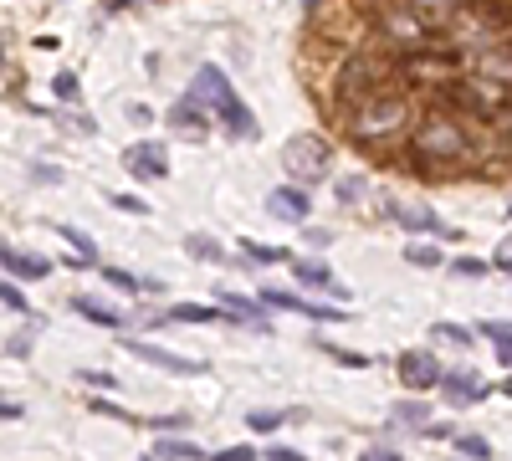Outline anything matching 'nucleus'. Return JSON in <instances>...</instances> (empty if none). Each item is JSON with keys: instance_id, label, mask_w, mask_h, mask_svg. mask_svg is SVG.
I'll list each match as a JSON object with an SVG mask.
<instances>
[{"instance_id": "ddd939ff", "label": "nucleus", "mask_w": 512, "mask_h": 461, "mask_svg": "<svg viewBox=\"0 0 512 461\" xmlns=\"http://www.w3.org/2000/svg\"><path fill=\"white\" fill-rule=\"evenodd\" d=\"M477 72H487V77H497V82H507V88H512V52L487 47V52L477 57Z\"/></svg>"}, {"instance_id": "dca6fc26", "label": "nucleus", "mask_w": 512, "mask_h": 461, "mask_svg": "<svg viewBox=\"0 0 512 461\" xmlns=\"http://www.w3.org/2000/svg\"><path fill=\"white\" fill-rule=\"evenodd\" d=\"M6 272H11V277H16V272H21V277H47V262L21 257V251H11V246H6Z\"/></svg>"}, {"instance_id": "58836bf2", "label": "nucleus", "mask_w": 512, "mask_h": 461, "mask_svg": "<svg viewBox=\"0 0 512 461\" xmlns=\"http://www.w3.org/2000/svg\"><path fill=\"white\" fill-rule=\"evenodd\" d=\"M497 354H502V364L512 369V339H507V344H497Z\"/></svg>"}, {"instance_id": "72a5a7b5", "label": "nucleus", "mask_w": 512, "mask_h": 461, "mask_svg": "<svg viewBox=\"0 0 512 461\" xmlns=\"http://www.w3.org/2000/svg\"><path fill=\"white\" fill-rule=\"evenodd\" d=\"M113 205H118V211H128V216H144V211H149V205L134 200V195H113Z\"/></svg>"}, {"instance_id": "c756f323", "label": "nucleus", "mask_w": 512, "mask_h": 461, "mask_svg": "<svg viewBox=\"0 0 512 461\" xmlns=\"http://www.w3.org/2000/svg\"><path fill=\"white\" fill-rule=\"evenodd\" d=\"M0 303H6L11 313H16V308L26 313V298H21V287H16V282H6V287H0Z\"/></svg>"}, {"instance_id": "423d86ee", "label": "nucleus", "mask_w": 512, "mask_h": 461, "mask_svg": "<svg viewBox=\"0 0 512 461\" xmlns=\"http://www.w3.org/2000/svg\"><path fill=\"white\" fill-rule=\"evenodd\" d=\"M123 349L134 354V359H144V364H159V369H169V374H200V369H205L200 359L169 354V349H159V344H144V339H123Z\"/></svg>"}, {"instance_id": "412c9836", "label": "nucleus", "mask_w": 512, "mask_h": 461, "mask_svg": "<svg viewBox=\"0 0 512 461\" xmlns=\"http://www.w3.org/2000/svg\"><path fill=\"white\" fill-rule=\"evenodd\" d=\"M185 251H195L200 262H221V257H226V251L210 241V236H185Z\"/></svg>"}, {"instance_id": "5701e85b", "label": "nucleus", "mask_w": 512, "mask_h": 461, "mask_svg": "<svg viewBox=\"0 0 512 461\" xmlns=\"http://www.w3.org/2000/svg\"><path fill=\"white\" fill-rule=\"evenodd\" d=\"M241 251H251V262H282V246H262V241H241Z\"/></svg>"}, {"instance_id": "c85d7f7f", "label": "nucleus", "mask_w": 512, "mask_h": 461, "mask_svg": "<svg viewBox=\"0 0 512 461\" xmlns=\"http://www.w3.org/2000/svg\"><path fill=\"white\" fill-rule=\"evenodd\" d=\"M103 282H113V287H123V292H139V282L128 277V272H118V267H103Z\"/></svg>"}, {"instance_id": "473e14b6", "label": "nucleus", "mask_w": 512, "mask_h": 461, "mask_svg": "<svg viewBox=\"0 0 512 461\" xmlns=\"http://www.w3.org/2000/svg\"><path fill=\"white\" fill-rule=\"evenodd\" d=\"M175 318H185V323H205V318H216V313H210V308H190V303H180V308H175Z\"/></svg>"}, {"instance_id": "7ed1b4c3", "label": "nucleus", "mask_w": 512, "mask_h": 461, "mask_svg": "<svg viewBox=\"0 0 512 461\" xmlns=\"http://www.w3.org/2000/svg\"><path fill=\"white\" fill-rule=\"evenodd\" d=\"M405 129V103L400 98H374L354 113V134L359 139H384V134H395Z\"/></svg>"}, {"instance_id": "2eb2a0df", "label": "nucleus", "mask_w": 512, "mask_h": 461, "mask_svg": "<svg viewBox=\"0 0 512 461\" xmlns=\"http://www.w3.org/2000/svg\"><path fill=\"white\" fill-rule=\"evenodd\" d=\"M154 456H159V461H195V456H205V451H200L195 441H169V436H164V441L154 446Z\"/></svg>"}, {"instance_id": "7c9ffc66", "label": "nucleus", "mask_w": 512, "mask_h": 461, "mask_svg": "<svg viewBox=\"0 0 512 461\" xmlns=\"http://www.w3.org/2000/svg\"><path fill=\"white\" fill-rule=\"evenodd\" d=\"M477 333H487L492 344H507V339H512V323H482Z\"/></svg>"}, {"instance_id": "ea45409f", "label": "nucleus", "mask_w": 512, "mask_h": 461, "mask_svg": "<svg viewBox=\"0 0 512 461\" xmlns=\"http://www.w3.org/2000/svg\"><path fill=\"white\" fill-rule=\"evenodd\" d=\"M502 390H507V395H512V374H507V385H502Z\"/></svg>"}, {"instance_id": "f3484780", "label": "nucleus", "mask_w": 512, "mask_h": 461, "mask_svg": "<svg viewBox=\"0 0 512 461\" xmlns=\"http://www.w3.org/2000/svg\"><path fill=\"white\" fill-rule=\"evenodd\" d=\"M77 313L93 318V323H103V328H123V313H113V308H103V303H88V298H77Z\"/></svg>"}, {"instance_id": "2f4dec72", "label": "nucleus", "mask_w": 512, "mask_h": 461, "mask_svg": "<svg viewBox=\"0 0 512 461\" xmlns=\"http://www.w3.org/2000/svg\"><path fill=\"white\" fill-rule=\"evenodd\" d=\"M77 380H88V385H103V390H113V374H108V369H77Z\"/></svg>"}, {"instance_id": "a19ab883", "label": "nucleus", "mask_w": 512, "mask_h": 461, "mask_svg": "<svg viewBox=\"0 0 512 461\" xmlns=\"http://www.w3.org/2000/svg\"><path fill=\"white\" fill-rule=\"evenodd\" d=\"M507 139H512V113H507Z\"/></svg>"}, {"instance_id": "9b49d317", "label": "nucleus", "mask_w": 512, "mask_h": 461, "mask_svg": "<svg viewBox=\"0 0 512 461\" xmlns=\"http://www.w3.org/2000/svg\"><path fill=\"white\" fill-rule=\"evenodd\" d=\"M262 303H272V308H287V313H308V318H338L333 308L303 303V298H292V292H277V287H267V292H262Z\"/></svg>"}, {"instance_id": "f704fd0d", "label": "nucleus", "mask_w": 512, "mask_h": 461, "mask_svg": "<svg viewBox=\"0 0 512 461\" xmlns=\"http://www.w3.org/2000/svg\"><path fill=\"white\" fill-rule=\"evenodd\" d=\"M395 415H400L405 426H420V421H425V410H420V405H410V400H405V405H395Z\"/></svg>"}, {"instance_id": "1a4fd4ad", "label": "nucleus", "mask_w": 512, "mask_h": 461, "mask_svg": "<svg viewBox=\"0 0 512 461\" xmlns=\"http://www.w3.org/2000/svg\"><path fill=\"white\" fill-rule=\"evenodd\" d=\"M267 211H272L277 221H308L313 205H308L303 190H292V185H287V190H272V195H267Z\"/></svg>"}, {"instance_id": "cd10ccee", "label": "nucleus", "mask_w": 512, "mask_h": 461, "mask_svg": "<svg viewBox=\"0 0 512 461\" xmlns=\"http://www.w3.org/2000/svg\"><path fill=\"white\" fill-rule=\"evenodd\" d=\"M431 333H441L446 344H466V339H472V328H461V323H436Z\"/></svg>"}, {"instance_id": "f257e3e1", "label": "nucleus", "mask_w": 512, "mask_h": 461, "mask_svg": "<svg viewBox=\"0 0 512 461\" xmlns=\"http://www.w3.org/2000/svg\"><path fill=\"white\" fill-rule=\"evenodd\" d=\"M282 170L297 180V185H318L328 180V144L313 139V134H297L282 144Z\"/></svg>"}, {"instance_id": "39448f33", "label": "nucleus", "mask_w": 512, "mask_h": 461, "mask_svg": "<svg viewBox=\"0 0 512 461\" xmlns=\"http://www.w3.org/2000/svg\"><path fill=\"white\" fill-rule=\"evenodd\" d=\"M400 380H405V390H431V385H441L436 354H431V349H405V354H400Z\"/></svg>"}, {"instance_id": "4468645a", "label": "nucleus", "mask_w": 512, "mask_h": 461, "mask_svg": "<svg viewBox=\"0 0 512 461\" xmlns=\"http://www.w3.org/2000/svg\"><path fill=\"white\" fill-rule=\"evenodd\" d=\"M221 308L241 323V328H262V313H256V303H246V298H236V292H226L221 287Z\"/></svg>"}, {"instance_id": "a878e982", "label": "nucleus", "mask_w": 512, "mask_h": 461, "mask_svg": "<svg viewBox=\"0 0 512 461\" xmlns=\"http://www.w3.org/2000/svg\"><path fill=\"white\" fill-rule=\"evenodd\" d=\"M456 446H461L466 456H477V461H487V456H492V446H487L482 436H456Z\"/></svg>"}, {"instance_id": "e433bc0d", "label": "nucleus", "mask_w": 512, "mask_h": 461, "mask_svg": "<svg viewBox=\"0 0 512 461\" xmlns=\"http://www.w3.org/2000/svg\"><path fill=\"white\" fill-rule=\"evenodd\" d=\"M267 456H272V461H297V451H292V446H272Z\"/></svg>"}, {"instance_id": "4be33fe9", "label": "nucleus", "mask_w": 512, "mask_h": 461, "mask_svg": "<svg viewBox=\"0 0 512 461\" xmlns=\"http://www.w3.org/2000/svg\"><path fill=\"white\" fill-rule=\"evenodd\" d=\"M395 221L410 226V231H436V216L431 211H395Z\"/></svg>"}, {"instance_id": "f8f14e48", "label": "nucleus", "mask_w": 512, "mask_h": 461, "mask_svg": "<svg viewBox=\"0 0 512 461\" xmlns=\"http://www.w3.org/2000/svg\"><path fill=\"white\" fill-rule=\"evenodd\" d=\"M292 272L303 277L308 287H323V292H333V298H349V292H344V287L333 282V272H328L323 262H308V257H303V262H292Z\"/></svg>"}, {"instance_id": "0eeeda50", "label": "nucleus", "mask_w": 512, "mask_h": 461, "mask_svg": "<svg viewBox=\"0 0 512 461\" xmlns=\"http://www.w3.org/2000/svg\"><path fill=\"white\" fill-rule=\"evenodd\" d=\"M195 98H200L205 108H216V113H226L231 103H241V98L231 93V82H226L221 67H200V72H195Z\"/></svg>"}, {"instance_id": "20e7f679", "label": "nucleus", "mask_w": 512, "mask_h": 461, "mask_svg": "<svg viewBox=\"0 0 512 461\" xmlns=\"http://www.w3.org/2000/svg\"><path fill=\"white\" fill-rule=\"evenodd\" d=\"M123 170L134 180H164L169 175V149L159 139H144V144H134L123 154Z\"/></svg>"}, {"instance_id": "393cba45", "label": "nucleus", "mask_w": 512, "mask_h": 461, "mask_svg": "<svg viewBox=\"0 0 512 461\" xmlns=\"http://www.w3.org/2000/svg\"><path fill=\"white\" fill-rule=\"evenodd\" d=\"M52 93H57L62 103H77V77H72V72H57V82H52Z\"/></svg>"}, {"instance_id": "b1692460", "label": "nucleus", "mask_w": 512, "mask_h": 461, "mask_svg": "<svg viewBox=\"0 0 512 461\" xmlns=\"http://www.w3.org/2000/svg\"><path fill=\"white\" fill-rule=\"evenodd\" d=\"M277 426H282V415H277V410H251V431H262V436H267V431H277Z\"/></svg>"}, {"instance_id": "a211bd4d", "label": "nucleus", "mask_w": 512, "mask_h": 461, "mask_svg": "<svg viewBox=\"0 0 512 461\" xmlns=\"http://www.w3.org/2000/svg\"><path fill=\"white\" fill-rule=\"evenodd\" d=\"M405 6H410L415 16H425V21H431V16H436V21H446V16H451V6H461V0H405Z\"/></svg>"}, {"instance_id": "c9c22d12", "label": "nucleus", "mask_w": 512, "mask_h": 461, "mask_svg": "<svg viewBox=\"0 0 512 461\" xmlns=\"http://www.w3.org/2000/svg\"><path fill=\"white\" fill-rule=\"evenodd\" d=\"M251 456H256L251 446H231V451H226V461H251Z\"/></svg>"}, {"instance_id": "4c0bfd02", "label": "nucleus", "mask_w": 512, "mask_h": 461, "mask_svg": "<svg viewBox=\"0 0 512 461\" xmlns=\"http://www.w3.org/2000/svg\"><path fill=\"white\" fill-rule=\"evenodd\" d=\"M497 267H502V272H512V241H507V246L497 251Z\"/></svg>"}, {"instance_id": "bb28decb", "label": "nucleus", "mask_w": 512, "mask_h": 461, "mask_svg": "<svg viewBox=\"0 0 512 461\" xmlns=\"http://www.w3.org/2000/svg\"><path fill=\"white\" fill-rule=\"evenodd\" d=\"M62 236L77 246V262H93V241H88V236H82V231H72V226H62Z\"/></svg>"}, {"instance_id": "6e6552de", "label": "nucleus", "mask_w": 512, "mask_h": 461, "mask_svg": "<svg viewBox=\"0 0 512 461\" xmlns=\"http://www.w3.org/2000/svg\"><path fill=\"white\" fill-rule=\"evenodd\" d=\"M169 123H175V129H180L185 139H195V144L210 134V123H205V113H200V98H195V93H190L185 103H175V108H169Z\"/></svg>"}, {"instance_id": "6ab92c4d", "label": "nucleus", "mask_w": 512, "mask_h": 461, "mask_svg": "<svg viewBox=\"0 0 512 461\" xmlns=\"http://www.w3.org/2000/svg\"><path fill=\"white\" fill-rule=\"evenodd\" d=\"M221 118L231 123V134H236V139H251V134H256V118H251V113H246L241 103H231V108H226Z\"/></svg>"}, {"instance_id": "f03ea898", "label": "nucleus", "mask_w": 512, "mask_h": 461, "mask_svg": "<svg viewBox=\"0 0 512 461\" xmlns=\"http://www.w3.org/2000/svg\"><path fill=\"white\" fill-rule=\"evenodd\" d=\"M415 154L420 159H461L466 154V134L451 118H425L415 129Z\"/></svg>"}, {"instance_id": "aec40b11", "label": "nucleus", "mask_w": 512, "mask_h": 461, "mask_svg": "<svg viewBox=\"0 0 512 461\" xmlns=\"http://www.w3.org/2000/svg\"><path fill=\"white\" fill-rule=\"evenodd\" d=\"M405 262H415V267H441L446 257L436 246H425V241H415V246H405Z\"/></svg>"}, {"instance_id": "9d476101", "label": "nucleus", "mask_w": 512, "mask_h": 461, "mask_svg": "<svg viewBox=\"0 0 512 461\" xmlns=\"http://www.w3.org/2000/svg\"><path fill=\"white\" fill-rule=\"evenodd\" d=\"M441 390H446L456 405H466V400H477V395H482V385H477V374H472V369H451V374H441Z\"/></svg>"}]
</instances>
